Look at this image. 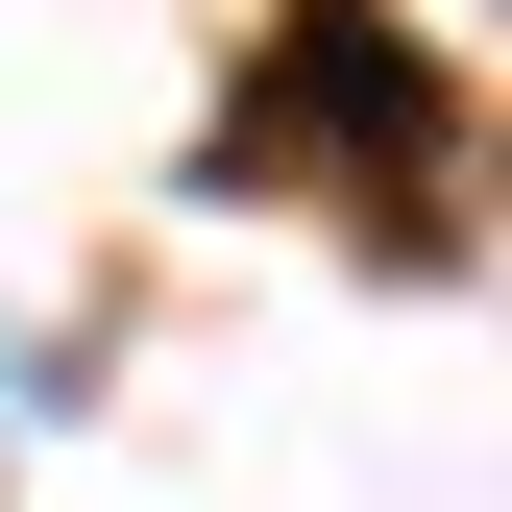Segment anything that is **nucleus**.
<instances>
[{"instance_id":"nucleus-1","label":"nucleus","mask_w":512,"mask_h":512,"mask_svg":"<svg viewBox=\"0 0 512 512\" xmlns=\"http://www.w3.org/2000/svg\"><path fill=\"white\" fill-rule=\"evenodd\" d=\"M293 147H342V171H366V220H439V147H464V98L415 74V25H391V0H269V74L220 98V171L269 196Z\"/></svg>"}]
</instances>
